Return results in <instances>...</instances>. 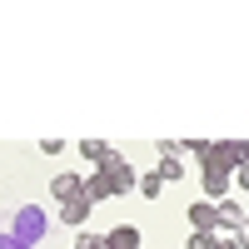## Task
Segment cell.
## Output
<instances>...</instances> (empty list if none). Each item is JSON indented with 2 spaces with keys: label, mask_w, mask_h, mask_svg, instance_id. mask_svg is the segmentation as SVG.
<instances>
[{
  "label": "cell",
  "mask_w": 249,
  "mask_h": 249,
  "mask_svg": "<svg viewBox=\"0 0 249 249\" xmlns=\"http://www.w3.org/2000/svg\"><path fill=\"white\" fill-rule=\"evenodd\" d=\"M10 234H15V239H25L30 249H35V244H45V234H50V214L40 210V204H20V210L10 214Z\"/></svg>",
  "instance_id": "1"
},
{
  "label": "cell",
  "mask_w": 249,
  "mask_h": 249,
  "mask_svg": "<svg viewBox=\"0 0 249 249\" xmlns=\"http://www.w3.org/2000/svg\"><path fill=\"white\" fill-rule=\"evenodd\" d=\"M100 170H105L110 175V184H115V195H130V190H140V179H135V170H130V160H124L120 150L105 160V164H100Z\"/></svg>",
  "instance_id": "2"
},
{
  "label": "cell",
  "mask_w": 249,
  "mask_h": 249,
  "mask_svg": "<svg viewBox=\"0 0 249 249\" xmlns=\"http://www.w3.org/2000/svg\"><path fill=\"white\" fill-rule=\"evenodd\" d=\"M184 219L195 224V234H219V204L214 199H195Z\"/></svg>",
  "instance_id": "3"
},
{
  "label": "cell",
  "mask_w": 249,
  "mask_h": 249,
  "mask_svg": "<svg viewBox=\"0 0 249 249\" xmlns=\"http://www.w3.org/2000/svg\"><path fill=\"white\" fill-rule=\"evenodd\" d=\"M90 210H95V199H90V195H75V199H65V204H60V224L80 230V224L90 219Z\"/></svg>",
  "instance_id": "4"
},
{
  "label": "cell",
  "mask_w": 249,
  "mask_h": 249,
  "mask_svg": "<svg viewBox=\"0 0 249 249\" xmlns=\"http://www.w3.org/2000/svg\"><path fill=\"white\" fill-rule=\"evenodd\" d=\"M50 195L65 204V199H75V195H85V175H70V170H60L55 179H50Z\"/></svg>",
  "instance_id": "5"
},
{
  "label": "cell",
  "mask_w": 249,
  "mask_h": 249,
  "mask_svg": "<svg viewBox=\"0 0 249 249\" xmlns=\"http://www.w3.org/2000/svg\"><path fill=\"white\" fill-rule=\"evenodd\" d=\"M105 249H140V230L135 224H115L105 234Z\"/></svg>",
  "instance_id": "6"
},
{
  "label": "cell",
  "mask_w": 249,
  "mask_h": 249,
  "mask_svg": "<svg viewBox=\"0 0 249 249\" xmlns=\"http://www.w3.org/2000/svg\"><path fill=\"white\" fill-rule=\"evenodd\" d=\"M244 210H239V199H219V230H244Z\"/></svg>",
  "instance_id": "7"
},
{
  "label": "cell",
  "mask_w": 249,
  "mask_h": 249,
  "mask_svg": "<svg viewBox=\"0 0 249 249\" xmlns=\"http://www.w3.org/2000/svg\"><path fill=\"white\" fill-rule=\"evenodd\" d=\"M85 195H90L95 204H100V199H110V195H115V184H110V175H105V170H95V175H85Z\"/></svg>",
  "instance_id": "8"
},
{
  "label": "cell",
  "mask_w": 249,
  "mask_h": 249,
  "mask_svg": "<svg viewBox=\"0 0 249 249\" xmlns=\"http://www.w3.org/2000/svg\"><path fill=\"white\" fill-rule=\"evenodd\" d=\"M80 155H85V160H95V164H105L115 150H110V144L105 140H80Z\"/></svg>",
  "instance_id": "9"
},
{
  "label": "cell",
  "mask_w": 249,
  "mask_h": 249,
  "mask_svg": "<svg viewBox=\"0 0 249 249\" xmlns=\"http://www.w3.org/2000/svg\"><path fill=\"white\" fill-rule=\"evenodd\" d=\"M160 179L170 184V179H184V155L179 160H160Z\"/></svg>",
  "instance_id": "10"
},
{
  "label": "cell",
  "mask_w": 249,
  "mask_h": 249,
  "mask_svg": "<svg viewBox=\"0 0 249 249\" xmlns=\"http://www.w3.org/2000/svg\"><path fill=\"white\" fill-rule=\"evenodd\" d=\"M160 190H164V179H160V170H155V175H140V195H144V199H155Z\"/></svg>",
  "instance_id": "11"
},
{
  "label": "cell",
  "mask_w": 249,
  "mask_h": 249,
  "mask_svg": "<svg viewBox=\"0 0 249 249\" xmlns=\"http://www.w3.org/2000/svg\"><path fill=\"white\" fill-rule=\"evenodd\" d=\"M214 249H244V234L239 230H219V244Z\"/></svg>",
  "instance_id": "12"
},
{
  "label": "cell",
  "mask_w": 249,
  "mask_h": 249,
  "mask_svg": "<svg viewBox=\"0 0 249 249\" xmlns=\"http://www.w3.org/2000/svg\"><path fill=\"white\" fill-rule=\"evenodd\" d=\"M219 234H190V249H214Z\"/></svg>",
  "instance_id": "13"
},
{
  "label": "cell",
  "mask_w": 249,
  "mask_h": 249,
  "mask_svg": "<svg viewBox=\"0 0 249 249\" xmlns=\"http://www.w3.org/2000/svg\"><path fill=\"white\" fill-rule=\"evenodd\" d=\"M0 249H30V244H25V239H15L10 230H0Z\"/></svg>",
  "instance_id": "14"
},
{
  "label": "cell",
  "mask_w": 249,
  "mask_h": 249,
  "mask_svg": "<svg viewBox=\"0 0 249 249\" xmlns=\"http://www.w3.org/2000/svg\"><path fill=\"white\" fill-rule=\"evenodd\" d=\"M75 249H105V239H95V234H80V244Z\"/></svg>",
  "instance_id": "15"
},
{
  "label": "cell",
  "mask_w": 249,
  "mask_h": 249,
  "mask_svg": "<svg viewBox=\"0 0 249 249\" xmlns=\"http://www.w3.org/2000/svg\"><path fill=\"white\" fill-rule=\"evenodd\" d=\"M234 184H239V190H249V164H239V170H234Z\"/></svg>",
  "instance_id": "16"
}]
</instances>
